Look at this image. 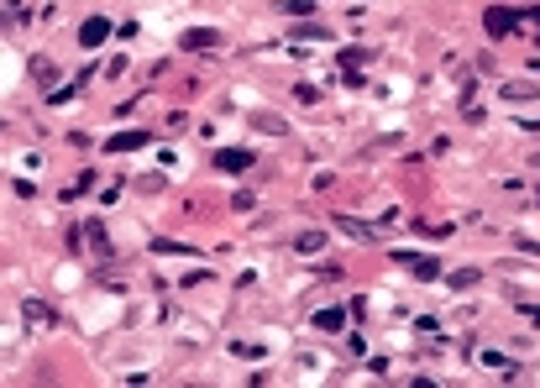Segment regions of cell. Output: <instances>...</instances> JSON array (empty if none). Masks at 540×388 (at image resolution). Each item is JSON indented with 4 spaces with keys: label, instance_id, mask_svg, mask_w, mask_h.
Here are the masks:
<instances>
[{
    "label": "cell",
    "instance_id": "obj_15",
    "mask_svg": "<svg viewBox=\"0 0 540 388\" xmlns=\"http://www.w3.org/2000/svg\"><path fill=\"white\" fill-rule=\"evenodd\" d=\"M478 283H482L478 268H457V273H451V289H478Z\"/></svg>",
    "mask_w": 540,
    "mask_h": 388
},
{
    "label": "cell",
    "instance_id": "obj_12",
    "mask_svg": "<svg viewBox=\"0 0 540 388\" xmlns=\"http://www.w3.org/2000/svg\"><path fill=\"white\" fill-rule=\"evenodd\" d=\"M289 42H326V26H315V22H299L289 32Z\"/></svg>",
    "mask_w": 540,
    "mask_h": 388
},
{
    "label": "cell",
    "instance_id": "obj_8",
    "mask_svg": "<svg viewBox=\"0 0 540 388\" xmlns=\"http://www.w3.org/2000/svg\"><path fill=\"white\" fill-rule=\"evenodd\" d=\"M330 226L336 231H346V236H357V242H378V231L367 221H352V215H330Z\"/></svg>",
    "mask_w": 540,
    "mask_h": 388
},
{
    "label": "cell",
    "instance_id": "obj_11",
    "mask_svg": "<svg viewBox=\"0 0 540 388\" xmlns=\"http://www.w3.org/2000/svg\"><path fill=\"white\" fill-rule=\"evenodd\" d=\"M252 126H258V131H268V137H278V131H289V121H283V116H273V110H258V116H252Z\"/></svg>",
    "mask_w": 540,
    "mask_h": 388
},
{
    "label": "cell",
    "instance_id": "obj_21",
    "mask_svg": "<svg viewBox=\"0 0 540 388\" xmlns=\"http://www.w3.org/2000/svg\"><path fill=\"white\" fill-rule=\"evenodd\" d=\"M6 16H11V22H22V16H26V6H22V0H6Z\"/></svg>",
    "mask_w": 540,
    "mask_h": 388
},
{
    "label": "cell",
    "instance_id": "obj_1",
    "mask_svg": "<svg viewBox=\"0 0 540 388\" xmlns=\"http://www.w3.org/2000/svg\"><path fill=\"white\" fill-rule=\"evenodd\" d=\"M69 242H74V252H79V247H90L100 262H106V258H116V247H110V236H106V226H100V221L74 226V231H69Z\"/></svg>",
    "mask_w": 540,
    "mask_h": 388
},
{
    "label": "cell",
    "instance_id": "obj_18",
    "mask_svg": "<svg viewBox=\"0 0 540 388\" xmlns=\"http://www.w3.org/2000/svg\"><path fill=\"white\" fill-rule=\"evenodd\" d=\"M278 6H283L289 16H310V11H315V0H278Z\"/></svg>",
    "mask_w": 540,
    "mask_h": 388
},
{
    "label": "cell",
    "instance_id": "obj_17",
    "mask_svg": "<svg viewBox=\"0 0 540 388\" xmlns=\"http://www.w3.org/2000/svg\"><path fill=\"white\" fill-rule=\"evenodd\" d=\"M53 74H58V69H53L47 58H32V79H37V84H53Z\"/></svg>",
    "mask_w": 540,
    "mask_h": 388
},
{
    "label": "cell",
    "instance_id": "obj_19",
    "mask_svg": "<svg viewBox=\"0 0 540 388\" xmlns=\"http://www.w3.org/2000/svg\"><path fill=\"white\" fill-rule=\"evenodd\" d=\"M362 58H367V47H341V63H346V74H352Z\"/></svg>",
    "mask_w": 540,
    "mask_h": 388
},
{
    "label": "cell",
    "instance_id": "obj_9",
    "mask_svg": "<svg viewBox=\"0 0 540 388\" xmlns=\"http://www.w3.org/2000/svg\"><path fill=\"white\" fill-rule=\"evenodd\" d=\"M158 258H200V247H184V242H168V236H158L153 242Z\"/></svg>",
    "mask_w": 540,
    "mask_h": 388
},
{
    "label": "cell",
    "instance_id": "obj_4",
    "mask_svg": "<svg viewBox=\"0 0 540 388\" xmlns=\"http://www.w3.org/2000/svg\"><path fill=\"white\" fill-rule=\"evenodd\" d=\"M482 26H488V37L498 42V37H509V32L519 26V11H509V6H488V16H482Z\"/></svg>",
    "mask_w": 540,
    "mask_h": 388
},
{
    "label": "cell",
    "instance_id": "obj_6",
    "mask_svg": "<svg viewBox=\"0 0 540 388\" xmlns=\"http://www.w3.org/2000/svg\"><path fill=\"white\" fill-rule=\"evenodd\" d=\"M147 142H153V131H116V137L106 142V153H137Z\"/></svg>",
    "mask_w": 540,
    "mask_h": 388
},
{
    "label": "cell",
    "instance_id": "obj_16",
    "mask_svg": "<svg viewBox=\"0 0 540 388\" xmlns=\"http://www.w3.org/2000/svg\"><path fill=\"white\" fill-rule=\"evenodd\" d=\"M26 320H32V326H47V320H53V310L37 305V299H26Z\"/></svg>",
    "mask_w": 540,
    "mask_h": 388
},
{
    "label": "cell",
    "instance_id": "obj_13",
    "mask_svg": "<svg viewBox=\"0 0 540 388\" xmlns=\"http://www.w3.org/2000/svg\"><path fill=\"white\" fill-rule=\"evenodd\" d=\"M498 94H504V100H535V84H525V79H519V84H498Z\"/></svg>",
    "mask_w": 540,
    "mask_h": 388
},
{
    "label": "cell",
    "instance_id": "obj_22",
    "mask_svg": "<svg viewBox=\"0 0 540 388\" xmlns=\"http://www.w3.org/2000/svg\"><path fill=\"white\" fill-rule=\"evenodd\" d=\"M525 16H530V22H535V26H540V6H530V11H525Z\"/></svg>",
    "mask_w": 540,
    "mask_h": 388
},
{
    "label": "cell",
    "instance_id": "obj_3",
    "mask_svg": "<svg viewBox=\"0 0 540 388\" xmlns=\"http://www.w3.org/2000/svg\"><path fill=\"white\" fill-rule=\"evenodd\" d=\"M394 262H399V268H410L414 278H441V262H435L430 252H394Z\"/></svg>",
    "mask_w": 540,
    "mask_h": 388
},
{
    "label": "cell",
    "instance_id": "obj_20",
    "mask_svg": "<svg viewBox=\"0 0 540 388\" xmlns=\"http://www.w3.org/2000/svg\"><path fill=\"white\" fill-rule=\"evenodd\" d=\"M74 90H84V84L74 79V84H63V90H53V94H47V100H53V106H69V100H74Z\"/></svg>",
    "mask_w": 540,
    "mask_h": 388
},
{
    "label": "cell",
    "instance_id": "obj_5",
    "mask_svg": "<svg viewBox=\"0 0 540 388\" xmlns=\"http://www.w3.org/2000/svg\"><path fill=\"white\" fill-rule=\"evenodd\" d=\"M178 47H184V53H210V47H221V32H215V26H189V32L178 37Z\"/></svg>",
    "mask_w": 540,
    "mask_h": 388
},
{
    "label": "cell",
    "instance_id": "obj_14",
    "mask_svg": "<svg viewBox=\"0 0 540 388\" xmlns=\"http://www.w3.org/2000/svg\"><path fill=\"white\" fill-rule=\"evenodd\" d=\"M341 326H346V315H341V310H320V315H315V330H330V336H336Z\"/></svg>",
    "mask_w": 540,
    "mask_h": 388
},
{
    "label": "cell",
    "instance_id": "obj_10",
    "mask_svg": "<svg viewBox=\"0 0 540 388\" xmlns=\"http://www.w3.org/2000/svg\"><path fill=\"white\" fill-rule=\"evenodd\" d=\"M289 247H294V252H305V258H310V252H320V247H326V231H299V236L289 242Z\"/></svg>",
    "mask_w": 540,
    "mask_h": 388
},
{
    "label": "cell",
    "instance_id": "obj_2",
    "mask_svg": "<svg viewBox=\"0 0 540 388\" xmlns=\"http://www.w3.org/2000/svg\"><path fill=\"white\" fill-rule=\"evenodd\" d=\"M210 168H221V174H247V168H258V158H252L247 147H215Z\"/></svg>",
    "mask_w": 540,
    "mask_h": 388
},
{
    "label": "cell",
    "instance_id": "obj_7",
    "mask_svg": "<svg viewBox=\"0 0 540 388\" xmlns=\"http://www.w3.org/2000/svg\"><path fill=\"white\" fill-rule=\"evenodd\" d=\"M106 37H110V22H106V16H90V22L79 26V47H100Z\"/></svg>",
    "mask_w": 540,
    "mask_h": 388
}]
</instances>
